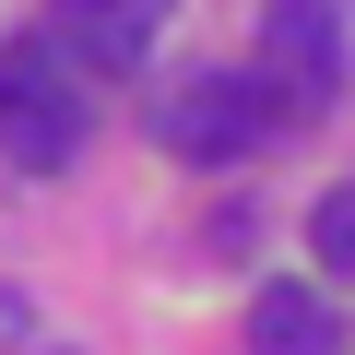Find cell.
<instances>
[{"label":"cell","instance_id":"52a82bcc","mask_svg":"<svg viewBox=\"0 0 355 355\" xmlns=\"http://www.w3.org/2000/svg\"><path fill=\"white\" fill-rule=\"evenodd\" d=\"M0 355H71V343H60V331H48L36 308H24L12 284H0Z\"/></svg>","mask_w":355,"mask_h":355},{"label":"cell","instance_id":"5b68a950","mask_svg":"<svg viewBox=\"0 0 355 355\" xmlns=\"http://www.w3.org/2000/svg\"><path fill=\"white\" fill-rule=\"evenodd\" d=\"M249 355H343V320L320 284H261L249 296Z\"/></svg>","mask_w":355,"mask_h":355},{"label":"cell","instance_id":"7a4b0ae2","mask_svg":"<svg viewBox=\"0 0 355 355\" xmlns=\"http://www.w3.org/2000/svg\"><path fill=\"white\" fill-rule=\"evenodd\" d=\"M261 130H272L261 71H202V83H178V95L154 107V142H166L178 166H237Z\"/></svg>","mask_w":355,"mask_h":355},{"label":"cell","instance_id":"6da1fadb","mask_svg":"<svg viewBox=\"0 0 355 355\" xmlns=\"http://www.w3.org/2000/svg\"><path fill=\"white\" fill-rule=\"evenodd\" d=\"M0 154L24 178H60L83 154V60L60 36H12L0 48Z\"/></svg>","mask_w":355,"mask_h":355},{"label":"cell","instance_id":"8992f818","mask_svg":"<svg viewBox=\"0 0 355 355\" xmlns=\"http://www.w3.org/2000/svg\"><path fill=\"white\" fill-rule=\"evenodd\" d=\"M308 249H320L331 272H355V190H331V202L308 214Z\"/></svg>","mask_w":355,"mask_h":355},{"label":"cell","instance_id":"277c9868","mask_svg":"<svg viewBox=\"0 0 355 355\" xmlns=\"http://www.w3.org/2000/svg\"><path fill=\"white\" fill-rule=\"evenodd\" d=\"M48 36H60L83 71H142V48H154V0H48Z\"/></svg>","mask_w":355,"mask_h":355},{"label":"cell","instance_id":"3957f363","mask_svg":"<svg viewBox=\"0 0 355 355\" xmlns=\"http://www.w3.org/2000/svg\"><path fill=\"white\" fill-rule=\"evenodd\" d=\"M343 83V12L331 0H272L261 12V95L272 119H320Z\"/></svg>","mask_w":355,"mask_h":355}]
</instances>
